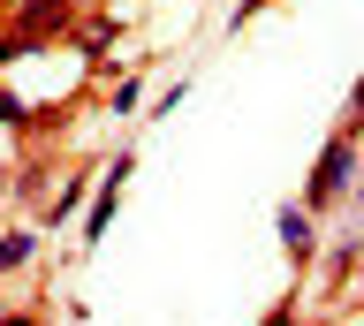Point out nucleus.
Wrapping results in <instances>:
<instances>
[{
  "label": "nucleus",
  "instance_id": "6",
  "mask_svg": "<svg viewBox=\"0 0 364 326\" xmlns=\"http://www.w3.org/2000/svg\"><path fill=\"white\" fill-rule=\"evenodd\" d=\"M0 121H8V129H23V121H31V107H23L16 92H0Z\"/></svg>",
  "mask_w": 364,
  "mask_h": 326
},
{
  "label": "nucleus",
  "instance_id": "9",
  "mask_svg": "<svg viewBox=\"0 0 364 326\" xmlns=\"http://www.w3.org/2000/svg\"><path fill=\"white\" fill-rule=\"evenodd\" d=\"M357 197H364V183H357Z\"/></svg>",
  "mask_w": 364,
  "mask_h": 326
},
{
  "label": "nucleus",
  "instance_id": "4",
  "mask_svg": "<svg viewBox=\"0 0 364 326\" xmlns=\"http://www.w3.org/2000/svg\"><path fill=\"white\" fill-rule=\"evenodd\" d=\"M53 23H68V0H23V31H16V38H31V31H53Z\"/></svg>",
  "mask_w": 364,
  "mask_h": 326
},
{
  "label": "nucleus",
  "instance_id": "8",
  "mask_svg": "<svg viewBox=\"0 0 364 326\" xmlns=\"http://www.w3.org/2000/svg\"><path fill=\"white\" fill-rule=\"evenodd\" d=\"M0 326H38V319H31V311H8V319H0Z\"/></svg>",
  "mask_w": 364,
  "mask_h": 326
},
{
  "label": "nucleus",
  "instance_id": "5",
  "mask_svg": "<svg viewBox=\"0 0 364 326\" xmlns=\"http://www.w3.org/2000/svg\"><path fill=\"white\" fill-rule=\"evenodd\" d=\"M31 251H38V235H31V228L0 235V273H16V266H31Z\"/></svg>",
  "mask_w": 364,
  "mask_h": 326
},
{
  "label": "nucleus",
  "instance_id": "3",
  "mask_svg": "<svg viewBox=\"0 0 364 326\" xmlns=\"http://www.w3.org/2000/svg\"><path fill=\"white\" fill-rule=\"evenodd\" d=\"M281 243H289V258H311V251H318L311 212H304V205H281Z\"/></svg>",
  "mask_w": 364,
  "mask_h": 326
},
{
  "label": "nucleus",
  "instance_id": "7",
  "mask_svg": "<svg viewBox=\"0 0 364 326\" xmlns=\"http://www.w3.org/2000/svg\"><path fill=\"white\" fill-rule=\"evenodd\" d=\"M364 121V76H357V92H349V121H341V129H357Z\"/></svg>",
  "mask_w": 364,
  "mask_h": 326
},
{
  "label": "nucleus",
  "instance_id": "2",
  "mask_svg": "<svg viewBox=\"0 0 364 326\" xmlns=\"http://www.w3.org/2000/svg\"><path fill=\"white\" fill-rule=\"evenodd\" d=\"M122 175H129V152L107 167V183H99V205H91V228H84V243H99L107 235V212H114V197H122Z\"/></svg>",
  "mask_w": 364,
  "mask_h": 326
},
{
  "label": "nucleus",
  "instance_id": "1",
  "mask_svg": "<svg viewBox=\"0 0 364 326\" xmlns=\"http://www.w3.org/2000/svg\"><path fill=\"white\" fill-rule=\"evenodd\" d=\"M349 183H357V129H334V137H326V152H318V167H311L304 205H334Z\"/></svg>",
  "mask_w": 364,
  "mask_h": 326
}]
</instances>
